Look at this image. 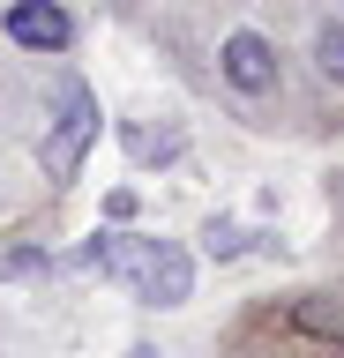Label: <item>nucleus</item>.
Wrapping results in <instances>:
<instances>
[{
	"label": "nucleus",
	"instance_id": "423d86ee",
	"mask_svg": "<svg viewBox=\"0 0 344 358\" xmlns=\"http://www.w3.org/2000/svg\"><path fill=\"white\" fill-rule=\"evenodd\" d=\"M0 268H8V276H46V254H30V246H23V254H8V262H0Z\"/></svg>",
	"mask_w": 344,
	"mask_h": 358
},
{
	"label": "nucleus",
	"instance_id": "39448f33",
	"mask_svg": "<svg viewBox=\"0 0 344 358\" xmlns=\"http://www.w3.org/2000/svg\"><path fill=\"white\" fill-rule=\"evenodd\" d=\"M315 60H322V75H329V83H344V22H329V30L315 38Z\"/></svg>",
	"mask_w": 344,
	"mask_h": 358
},
{
	"label": "nucleus",
	"instance_id": "f03ea898",
	"mask_svg": "<svg viewBox=\"0 0 344 358\" xmlns=\"http://www.w3.org/2000/svg\"><path fill=\"white\" fill-rule=\"evenodd\" d=\"M90 134H97V97H90V90H75L68 112H60V127H53L46 150H38V164H46L53 179H75V164H83V150H90Z\"/></svg>",
	"mask_w": 344,
	"mask_h": 358
},
{
	"label": "nucleus",
	"instance_id": "f257e3e1",
	"mask_svg": "<svg viewBox=\"0 0 344 358\" xmlns=\"http://www.w3.org/2000/svg\"><path fill=\"white\" fill-rule=\"evenodd\" d=\"M83 268L128 276L150 306H180L187 291H195V262H187V246H172V239H135V231H97V239L83 246Z\"/></svg>",
	"mask_w": 344,
	"mask_h": 358
},
{
	"label": "nucleus",
	"instance_id": "20e7f679",
	"mask_svg": "<svg viewBox=\"0 0 344 358\" xmlns=\"http://www.w3.org/2000/svg\"><path fill=\"white\" fill-rule=\"evenodd\" d=\"M8 38L23 45V52H60V45L75 38V22L53 8V0H15L8 8Z\"/></svg>",
	"mask_w": 344,
	"mask_h": 358
},
{
	"label": "nucleus",
	"instance_id": "7ed1b4c3",
	"mask_svg": "<svg viewBox=\"0 0 344 358\" xmlns=\"http://www.w3.org/2000/svg\"><path fill=\"white\" fill-rule=\"evenodd\" d=\"M225 83H232V90H247V97L277 90V52H270V38L232 30V38H225Z\"/></svg>",
	"mask_w": 344,
	"mask_h": 358
}]
</instances>
